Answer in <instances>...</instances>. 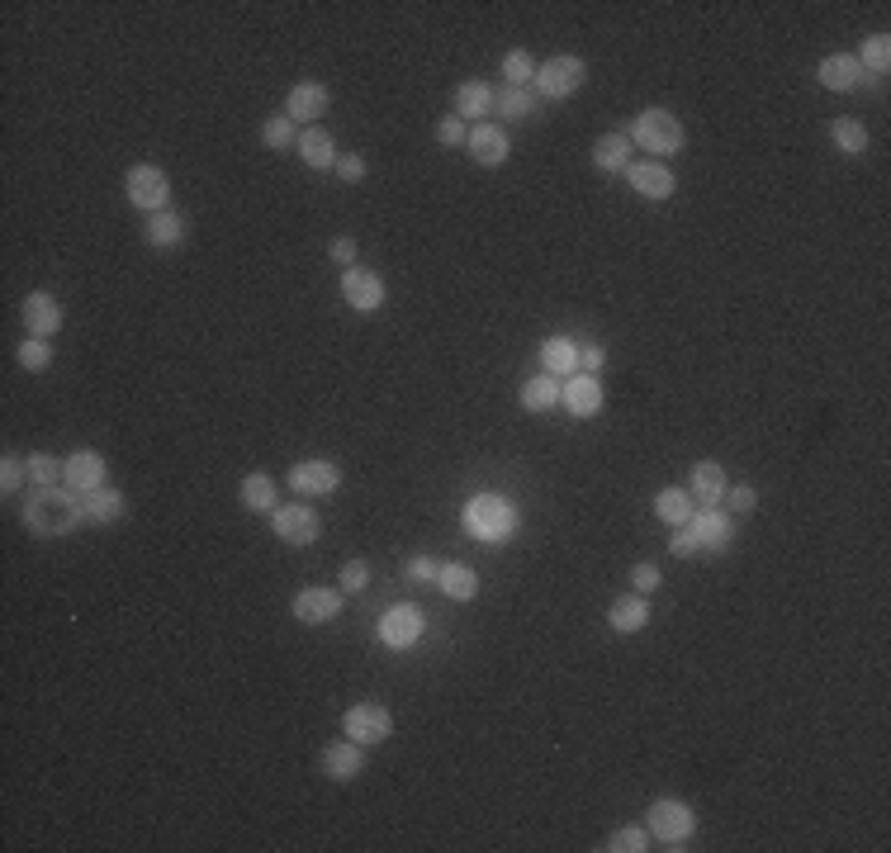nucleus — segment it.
Here are the masks:
<instances>
[{
	"mask_svg": "<svg viewBox=\"0 0 891 853\" xmlns=\"http://www.w3.org/2000/svg\"><path fill=\"white\" fill-rule=\"evenodd\" d=\"M86 522V503L76 498V489L53 484V489H34L24 503V527L38 536H67Z\"/></svg>",
	"mask_w": 891,
	"mask_h": 853,
	"instance_id": "nucleus-1",
	"label": "nucleus"
},
{
	"mask_svg": "<svg viewBox=\"0 0 891 853\" xmlns=\"http://www.w3.org/2000/svg\"><path fill=\"white\" fill-rule=\"evenodd\" d=\"M465 531H470L474 541H508L512 531H517V512H512L508 498H498V493H479L465 503Z\"/></svg>",
	"mask_w": 891,
	"mask_h": 853,
	"instance_id": "nucleus-2",
	"label": "nucleus"
},
{
	"mask_svg": "<svg viewBox=\"0 0 891 853\" xmlns=\"http://www.w3.org/2000/svg\"><path fill=\"white\" fill-rule=\"evenodd\" d=\"M626 138H636V147L655 152V157H673L683 147V124L673 119L669 109H640L636 119H631V128H626Z\"/></svg>",
	"mask_w": 891,
	"mask_h": 853,
	"instance_id": "nucleus-3",
	"label": "nucleus"
},
{
	"mask_svg": "<svg viewBox=\"0 0 891 853\" xmlns=\"http://www.w3.org/2000/svg\"><path fill=\"white\" fill-rule=\"evenodd\" d=\"M697 830V816H692V806L688 801H673V797H659L655 806H650V835L664 839L669 849H678L683 839Z\"/></svg>",
	"mask_w": 891,
	"mask_h": 853,
	"instance_id": "nucleus-4",
	"label": "nucleus"
},
{
	"mask_svg": "<svg viewBox=\"0 0 891 853\" xmlns=\"http://www.w3.org/2000/svg\"><path fill=\"white\" fill-rule=\"evenodd\" d=\"M342 730L346 740H356V745H384L389 740V730H394V716L380 707V702H361V707H351L342 716Z\"/></svg>",
	"mask_w": 891,
	"mask_h": 853,
	"instance_id": "nucleus-5",
	"label": "nucleus"
},
{
	"mask_svg": "<svg viewBox=\"0 0 891 853\" xmlns=\"http://www.w3.org/2000/svg\"><path fill=\"white\" fill-rule=\"evenodd\" d=\"M583 76H588V67H583L579 57H550V62L536 67V91L546 95V100H569L583 86Z\"/></svg>",
	"mask_w": 891,
	"mask_h": 853,
	"instance_id": "nucleus-6",
	"label": "nucleus"
},
{
	"mask_svg": "<svg viewBox=\"0 0 891 853\" xmlns=\"http://www.w3.org/2000/svg\"><path fill=\"white\" fill-rule=\"evenodd\" d=\"M128 200L138 204V209H147V214H162L166 200H171V181H166V171L162 166H133L128 171Z\"/></svg>",
	"mask_w": 891,
	"mask_h": 853,
	"instance_id": "nucleus-7",
	"label": "nucleus"
},
{
	"mask_svg": "<svg viewBox=\"0 0 891 853\" xmlns=\"http://www.w3.org/2000/svg\"><path fill=\"white\" fill-rule=\"evenodd\" d=\"M271 527L285 545H313L318 541V512L309 503H285L271 512Z\"/></svg>",
	"mask_w": 891,
	"mask_h": 853,
	"instance_id": "nucleus-8",
	"label": "nucleus"
},
{
	"mask_svg": "<svg viewBox=\"0 0 891 853\" xmlns=\"http://www.w3.org/2000/svg\"><path fill=\"white\" fill-rule=\"evenodd\" d=\"M342 299L351 304L356 313H375L384 304V280L365 266H346L342 275Z\"/></svg>",
	"mask_w": 891,
	"mask_h": 853,
	"instance_id": "nucleus-9",
	"label": "nucleus"
},
{
	"mask_svg": "<svg viewBox=\"0 0 891 853\" xmlns=\"http://www.w3.org/2000/svg\"><path fill=\"white\" fill-rule=\"evenodd\" d=\"M290 484H294V493H304V498H323V493H332L342 484V470H337L332 460H299L290 470Z\"/></svg>",
	"mask_w": 891,
	"mask_h": 853,
	"instance_id": "nucleus-10",
	"label": "nucleus"
},
{
	"mask_svg": "<svg viewBox=\"0 0 891 853\" xmlns=\"http://www.w3.org/2000/svg\"><path fill=\"white\" fill-rule=\"evenodd\" d=\"M19 318H24V327H29V337H53L57 327H62V304H57L48 290H34V294H24Z\"/></svg>",
	"mask_w": 891,
	"mask_h": 853,
	"instance_id": "nucleus-11",
	"label": "nucleus"
},
{
	"mask_svg": "<svg viewBox=\"0 0 891 853\" xmlns=\"http://www.w3.org/2000/svg\"><path fill=\"white\" fill-rule=\"evenodd\" d=\"M62 484H67V489H76V493L105 489V455L72 451V455H67V470H62Z\"/></svg>",
	"mask_w": 891,
	"mask_h": 853,
	"instance_id": "nucleus-12",
	"label": "nucleus"
},
{
	"mask_svg": "<svg viewBox=\"0 0 891 853\" xmlns=\"http://www.w3.org/2000/svg\"><path fill=\"white\" fill-rule=\"evenodd\" d=\"M418 636H422V612H418V607L399 602V607H389V612H384V621H380V640H384V645L408 650Z\"/></svg>",
	"mask_w": 891,
	"mask_h": 853,
	"instance_id": "nucleus-13",
	"label": "nucleus"
},
{
	"mask_svg": "<svg viewBox=\"0 0 891 853\" xmlns=\"http://www.w3.org/2000/svg\"><path fill=\"white\" fill-rule=\"evenodd\" d=\"M332 105V95L328 86H318V81H299L290 91V100H285V114H290L294 124H313V119H323Z\"/></svg>",
	"mask_w": 891,
	"mask_h": 853,
	"instance_id": "nucleus-14",
	"label": "nucleus"
},
{
	"mask_svg": "<svg viewBox=\"0 0 891 853\" xmlns=\"http://www.w3.org/2000/svg\"><path fill=\"white\" fill-rule=\"evenodd\" d=\"M294 617L304 621V626H323V621L342 617V593H332V588H304V593L294 598Z\"/></svg>",
	"mask_w": 891,
	"mask_h": 853,
	"instance_id": "nucleus-15",
	"label": "nucleus"
},
{
	"mask_svg": "<svg viewBox=\"0 0 891 853\" xmlns=\"http://www.w3.org/2000/svg\"><path fill=\"white\" fill-rule=\"evenodd\" d=\"M560 403L574 413V418H593L602 408V384L598 375H574V380L560 384Z\"/></svg>",
	"mask_w": 891,
	"mask_h": 853,
	"instance_id": "nucleus-16",
	"label": "nucleus"
},
{
	"mask_svg": "<svg viewBox=\"0 0 891 853\" xmlns=\"http://www.w3.org/2000/svg\"><path fill=\"white\" fill-rule=\"evenodd\" d=\"M816 76H820V86H825V91H858V86L868 81V72L858 67V57H854V53L825 57Z\"/></svg>",
	"mask_w": 891,
	"mask_h": 853,
	"instance_id": "nucleus-17",
	"label": "nucleus"
},
{
	"mask_svg": "<svg viewBox=\"0 0 891 853\" xmlns=\"http://www.w3.org/2000/svg\"><path fill=\"white\" fill-rule=\"evenodd\" d=\"M683 527L692 531V541H697V550H721V545L730 541V517L726 512H716V508H702V512H692Z\"/></svg>",
	"mask_w": 891,
	"mask_h": 853,
	"instance_id": "nucleus-18",
	"label": "nucleus"
},
{
	"mask_svg": "<svg viewBox=\"0 0 891 853\" xmlns=\"http://www.w3.org/2000/svg\"><path fill=\"white\" fill-rule=\"evenodd\" d=\"M626 181L636 185L645 200H669L673 195V171L659 162H631L626 166Z\"/></svg>",
	"mask_w": 891,
	"mask_h": 853,
	"instance_id": "nucleus-19",
	"label": "nucleus"
},
{
	"mask_svg": "<svg viewBox=\"0 0 891 853\" xmlns=\"http://www.w3.org/2000/svg\"><path fill=\"white\" fill-rule=\"evenodd\" d=\"M465 143H470V152H474V162L479 166H503L508 162V133H503V128L474 124Z\"/></svg>",
	"mask_w": 891,
	"mask_h": 853,
	"instance_id": "nucleus-20",
	"label": "nucleus"
},
{
	"mask_svg": "<svg viewBox=\"0 0 891 853\" xmlns=\"http://www.w3.org/2000/svg\"><path fill=\"white\" fill-rule=\"evenodd\" d=\"M299 157L313 166V171H332L337 166V143H332V133H323V128H304L299 133Z\"/></svg>",
	"mask_w": 891,
	"mask_h": 853,
	"instance_id": "nucleus-21",
	"label": "nucleus"
},
{
	"mask_svg": "<svg viewBox=\"0 0 891 853\" xmlns=\"http://www.w3.org/2000/svg\"><path fill=\"white\" fill-rule=\"evenodd\" d=\"M541 365H546V375H574L579 370V342L574 337H546L541 342Z\"/></svg>",
	"mask_w": 891,
	"mask_h": 853,
	"instance_id": "nucleus-22",
	"label": "nucleus"
},
{
	"mask_svg": "<svg viewBox=\"0 0 891 853\" xmlns=\"http://www.w3.org/2000/svg\"><path fill=\"white\" fill-rule=\"evenodd\" d=\"M726 470L716 465V460H702V465H692V484H688V493L697 498V503H721L726 498Z\"/></svg>",
	"mask_w": 891,
	"mask_h": 853,
	"instance_id": "nucleus-23",
	"label": "nucleus"
},
{
	"mask_svg": "<svg viewBox=\"0 0 891 853\" xmlns=\"http://www.w3.org/2000/svg\"><path fill=\"white\" fill-rule=\"evenodd\" d=\"M607 621H612V631H621V636H636V631H645V621H650L645 593L617 598V602H612V612H607Z\"/></svg>",
	"mask_w": 891,
	"mask_h": 853,
	"instance_id": "nucleus-24",
	"label": "nucleus"
},
{
	"mask_svg": "<svg viewBox=\"0 0 891 853\" xmlns=\"http://www.w3.org/2000/svg\"><path fill=\"white\" fill-rule=\"evenodd\" d=\"M323 773L337 782H351L361 773V745L356 740H346V745H328L323 749Z\"/></svg>",
	"mask_w": 891,
	"mask_h": 853,
	"instance_id": "nucleus-25",
	"label": "nucleus"
},
{
	"mask_svg": "<svg viewBox=\"0 0 891 853\" xmlns=\"http://www.w3.org/2000/svg\"><path fill=\"white\" fill-rule=\"evenodd\" d=\"M489 109H493V91L484 81H460L455 86V114L460 119H484Z\"/></svg>",
	"mask_w": 891,
	"mask_h": 853,
	"instance_id": "nucleus-26",
	"label": "nucleus"
},
{
	"mask_svg": "<svg viewBox=\"0 0 891 853\" xmlns=\"http://www.w3.org/2000/svg\"><path fill=\"white\" fill-rule=\"evenodd\" d=\"M522 408L527 413H550L560 408V380L555 375H536V380L522 384Z\"/></svg>",
	"mask_w": 891,
	"mask_h": 853,
	"instance_id": "nucleus-27",
	"label": "nucleus"
},
{
	"mask_svg": "<svg viewBox=\"0 0 891 853\" xmlns=\"http://www.w3.org/2000/svg\"><path fill=\"white\" fill-rule=\"evenodd\" d=\"M185 233H190V223H185L181 214H171V209H162V214L147 218V237H152V247H181Z\"/></svg>",
	"mask_w": 891,
	"mask_h": 853,
	"instance_id": "nucleus-28",
	"label": "nucleus"
},
{
	"mask_svg": "<svg viewBox=\"0 0 891 853\" xmlns=\"http://www.w3.org/2000/svg\"><path fill=\"white\" fill-rule=\"evenodd\" d=\"M692 512H697V508H692V493H688V489H659V493H655V517H659V522H669V527H683Z\"/></svg>",
	"mask_w": 891,
	"mask_h": 853,
	"instance_id": "nucleus-29",
	"label": "nucleus"
},
{
	"mask_svg": "<svg viewBox=\"0 0 891 853\" xmlns=\"http://www.w3.org/2000/svg\"><path fill=\"white\" fill-rule=\"evenodd\" d=\"M593 162H598L602 171H626V166H631V138H626V133L598 138V143H593Z\"/></svg>",
	"mask_w": 891,
	"mask_h": 853,
	"instance_id": "nucleus-30",
	"label": "nucleus"
},
{
	"mask_svg": "<svg viewBox=\"0 0 891 853\" xmlns=\"http://www.w3.org/2000/svg\"><path fill=\"white\" fill-rule=\"evenodd\" d=\"M437 583L446 588V598H455V602H470L474 593H479V579H474L470 564H441Z\"/></svg>",
	"mask_w": 891,
	"mask_h": 853,
	"instance_id": "nucleus-31",
	"label": "nucleus"
},
{
	"mask_svg": "<svg viewBox=\"0 0 891 853\" xmlns=\"http://www.w3.org/2000/svg\"><path fill=\"white\" fill-rule=\"evenodd\" d=\"M124 517V493L119 489H95V493H86V522H119Z\"/></svg>",
	"mask_w": 891,
	"mask_h": 853,
	"instance_id": "nucleus-32",
	"label": "nucleus"
},
{
	"mask_svg": "<svg viewBox=\"0 0 891 853\" xmlns=\"http://www.w3.org/2000/svg\"><path fill=\"white\" fill-rule=\"evenodd\" d=\"M242 508H252V512L275 508V479L271 474H247V479H242Z\"/></svg>",
	"mask_w": 891,
	"mask_h": 853,
	"instance_id": "nucleus-33",
	"label": "nucleus"
},
{
	"mask_svg": "<svg viewBox=\"0 0 891 853\" xmlns=\"http://www.w3.org/2000/svg\"><path fill=\"white\" fill-rule=\"evenodd\" d=\"M493 114H503L508 124H517V119H531V114H536V100H531L527 91H517V86H508V91H498V95H493Z\"/></svg>",
	"mask_w": 891,
	"mask_h": 853,
	"instance_id": "nucleus-34",
	"label": "nucleus"
},
{
	"mask_svg": "<svg viewBox=\"0 0 891 853\" xmlns=\"http://www.w3.org/2000/svg\"><path fill=\"white\" fill-rule=\"evenodd\" d=\"M62 470H67V460H57V455H43V451L29 455V479H34L38 489H53V484H62Z\"/></svg>",
	"mask_w": 891,
	"mask_h": 853,
	"instance_id": "nucleus-35",
	"label": "nucleus"
},
{
	"mask_svg": "<svg viewBox=\"0 0 891 853\" xmlns=\"http://www.w3.org/2000/svg\"><path fill=\"white\" fill-rule=\"evenodd\" d=\"M887 62H891V38L873 34L868 43H863V53H858V67H863V72H873V76H882V72H887Z\"/></svg>",
	"mask_w": 891,
	"mask_h": 853,
	"instance_id": "nucleus-36",
	"label": "nucleus"
},
{
	"mask_svg": "<svg viewBox=\"0 0 891 853\" xmlns=\"http://www.w3.org/2000/svg\"><path fill=\"white\" fill-rule=\"evenodd\" d=\"M830 138H835L839 152H863V147H868V128L858 124V119H835V124H830Z\"/></svg>",
	"mask_w": 891,
	"mask_h": 853,
	"instance_id": "nucleus-37",
	"label": "nucleus"
},
{
	"mask_svg": "<svg viewBox=\"0 0 891 853\" xmlns=\"http://www.w3.org/2000/svg\"><path fill=\"white\" fill-rule=\"evenodd\" d=\"M607 849H612V853H645V849H650V830H640V825H621L617 835L607 839Z\"/></svg>",
	"mask_w": 891,
	"mask_h": 853,
	"instance_id": "nucleus-38",
	"label": "nucleus"
},
{
	"mask_svg": "<svg viewBox=\"0 0 891 853\" xmlns=\"http://www.w3.org/2000/svg\"><path fill=\"white\" fill-rule=\"evenodd\" d=\"M503 76H508V86H517V91H522L527 81H536V62H531V57L517 48V53L503 57Z\"/></svg>",
	"mask_w": 891,
	"mask_h": 853,
	"instance_id": "nucleus-39",
	"label": "nucleus"
},
{
	"mask_svg": "<svg viewBox=\"0 0 891 853\" xmlns=\"http://www.w3.org/2000/svg\"><path fill=\"white\" fill-rule=\"evenodd\" d=\"M261 143L271 147V152L290 147L294 143V119H290V114H275V119H266V128H261Z\"/></svg>",
	"mask_w": 891,
	"mask_h": 853,
	"instance_id": "nucleus-40",
	"label": "nucleus"
},
{
	"mask_svg": "<svg viewBox=\"0 0 891 853\" xmlns=\"http://www.w3.org/2000/svg\"><path fill=\"white\" fill-rule=\"evenodd\" d=\"M19 365H24V370H48V365H53L48 342H43V337H24V346H19Z\"/></svg>",
	"mask_w": 891,
	"mask_h": 853,
	"instance_id": "nucleus-41",
	"label": "nucleus"
},
{
	"mask_svg": "<svg viewBox=\"0 0 891 853\" xmlns=\"http://www.w3.org/2000/svg\"><path fill=\"white\" fill-rule=\"evenodd\" d=\"M24 474H29V460H15V455H5V460H0V493H5V498H10V493H19Z\"/></svg>",
	"mask_w": 891,
	"mask_h": 853,
	"instance_id": "nucleus-42",
	"label": "nucleus"
},
{
	"mask_svg": "<svg viewBox=\"0 0 891 853\" xmlns=\"http://www.w3.org/2000/svg\"><path fill=\"white\" fill-rule=\"evenodd\" d=\"M337 579H342V593H361L365 583H370V564H365V560H346Z\"/></svg>",
	"mask_w": 891,
	"mask_h": 853,
	"instance_id": "nucleus-43",
	"label": "nucleus"
},
{
	"mask_svg": "<svg viewBox=\"0 0 891 853\" xmlns=\"http://www.w3.org/2000/svg\"><path fill=\"white\" fill-rule=\"evenodd\" d=\"M470 138V128H465V119L460 114H446L437 124V143H446V147H455V143H465Z\"/></svg>",
	"mask_w": 891,
	"mask_h": 853,
	"instance_id": "nucleus-44",
	"label": "nucleus"
},
{
	"mask_svg": "<svg viewBox=\"0 0 891 853\" xmlns=\"http://www.w3.org/2000/svg\"><path fill=\"white\" fill-rule=\"evenodd\" d=\"M332 171H337L342 181H351V185H356V181H365V157H356V152H342Z\"/></svg>",
	"mask_w": 891,
	"mask_h": 853,
	"instance_id": "nucleus-45",
	"label": "nucleus"
},
{
	"mask_svg": "<svg viewBox=\"0 0 891 853\" xmlns=\"http://www.w3.org/2000/svg\"><path fill=\"white\" fill-rule=\"evenodd\" d=\"M602 365H607V351H602L598 342H583L579 346V370H583V375H598Z\"/></svg>",
	"mask_w": 891,
	"mask_h": 853,
	"instance_id": "nucleus-46",
	"label": "nucleus"
},
{
	"mask_svg": "<svg viewBox=\"0 0 891 853\" xmlns=\"http://www.w3.org/2000/svg\"><path fill=\"white\" fill-rule=\"evenodd\" d=\"M441 574V564L432 560V555H418V560H408V579L413 583H437Z\"/></svg>",
	"mask_w": 891,
	"mask_h": 853,
	"instance_id": "nucleus-47",
	"label": "nucleus"
},
{
	"mask_svg": "<svg viewBox=\"0 0 891 853\" xmlns=\"http://www.w3.org/2000/svg\"><path fill=\"white\" fill-rule=\"evenodd\" d=\"M631 583H636V593H655L659 588V564H636V569H631Z\"/></svg>",
	"mask_w": 891,
	"mask_h": 853,
	"instance_id": "nucleus-48",
	"label": "nucleus"
},
{
	"mask_svg": "<svg viewBox=\"0 0 891 853\" xmlns=\"http://www.w3.org/2000/svg\"><path fill=\"white\" fill-rule=\"evenodd\" d=\"M726 498H730V508H735V512H754V508H759V493L749 489V484H740V489H726Z\"/></svg>",
	"mask_w": 891,
	"mask_h": 853,
	"instance_id": "nucleus-49",
	"label": "nucleus"
},
{
	"mask_svg": "<svg viewBox=\"0 0 891 853\" xmlns=\"http://www.w3.org/2000/svg\"><path fill=\"white\" fill-rule=\"evenodd\" d=\"M332 261H337V266H356V242H351V237H337V242H332Z\"/></svg>",
	"mask_w": 891,
	"mask_h": 853,
	"instance_id": "nucleus-50",
	"label": "nucleus"
},
{
	"mask_svg": "<svg viewBox=\"0 0 891 853\" xmlns=\"http://www.w3.org/2000/svg\"><path fill=\"white\" fill-rule=\"evenodd\" d=\"M669 550H673V555H697V541H692V531H688V527H678V531H673Z\"/></svg>",
	"mask_w": 891,
	"mask_h": 853,
	"instance_id": "nucleus-51",
	"label": "nucleus"
}]
</instances>
